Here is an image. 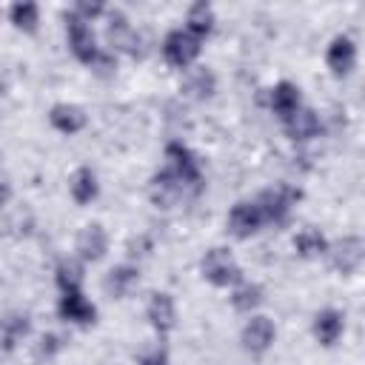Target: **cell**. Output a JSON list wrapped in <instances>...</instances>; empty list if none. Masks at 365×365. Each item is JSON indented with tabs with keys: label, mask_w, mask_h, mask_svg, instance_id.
I'll return each mask as SVG.
<instances>
[{
	"label": "cell",
	"mask_w": 365,
	"mask_h": 365,
	"mask_svg": "<svg viewBox=\"0 0 365 365\" xmlns=\"http://www.w3.org/2000/svg\"><path fill=\"white\" fill-rule=\"evenodd\" d=\"M262 225H265V220H262V214H259V208H257L254 200H242V202H237V205L228 211V231H231L237 240L254 237Z\"/></svg>",
	"instance_id": "8992f818"
},
{
	"label": "cell",
	"mask_w": 365,
	"mask_h": 365,
	"mask_svg": "<svg viewBox=\"0 0 365 365\" xmlns=\"http://www.w3.org/2000/svg\"><path fill=\"white\" fill-rule=\"evenodd\" d=\"M63 348V339L57 336V334H46L43 339H40V354L43 356H51V354H57Z\"/></svg>",
	"instance_id": "f1b7e54d"
},
{
	"label": "cell",
	"mask_w": 365,
	"mask_h": 365,
	"mask_svg": "<svg viewBox=\"0 0 365 365\" xmlns=\"http://www.w3.org/2000/svg\"><path fill=\"white\" fill-rule=\"evenodd\" d=\"M145 317H148V322H151V328H154L157 334H168V331L174 328V319H177L171 294H163V291L151 294V299H148V305H145Z\"/></svg>",
	"instance_id": "4fadbf2b"
},
{
	"label": "cell",
	"mask_w": 365,
	"mask_h": 365,
	"mask_svg": "<svg viewBox=\"0 0 365 365\" xmlns=\"http://www.w3.org/2000/svg\"><path fill=\"white\" fill-rule=\"evenodd\" d=\"M362 251H365V245H362L359 237H342V240L331 248V262H334L336 271L354 274V271L362 265Z\"/></svg>",
	"instance_id": "9a60e30c"
},
{
	"label": "cell",
	"mask_w": 365,
	"mask_h": 365,
	"mask_svg": "<svg viewBox=\"0 0 365 365\" xmlns=\"http://www.w3.org/2000/svg\"><path fill=\"white\" fill-rule=\"evenodd\" d=\"M57 311H60V317H63L66 322H74V325H91L94 317H97V308H94L91 299H86L83 288H77V291H63Z\"/></svg>",
	"instance_id": "52a82bcc"
},
{
	"label": "cell",
	"mask_w": 365,
	"mask_h": 365,
	"mask_svg": "<svg viewBox=\"0 0 365 365\" xmlns=\"http://www.w3.org/2000/svg\"><path fill=\"white\" fill-rule=\"evenodd\" d=\"M342 331H345V317L336 308H325L314 317V336H317L319 345L331 348L342 336Z\"/></svg>",
	"instance_id": "2e32d148"
},
{
	"label": "cell",
	"mask_w": 365,
	"mask_h": 365,
	"mask_svg": "<svg viewBox=\"0 0 365 365\" xmlns=\"http://www.w3.org/2000/svg\"><path fill=\"white\" fill-rule=\"evenodd\" d=\"M140 365H168V356H165V351H154V354L143 356Z\"/></svg>",
	"instance_id": "f546056e"
},
{
	"label": "cell",
	"mask_w": 365,
	"mask_h": 365,
	"mask_svg": "<svg viewBox=\"0 0 365 365\" xmlns=\"http://www.w3.org/2000/svg\"><path fill=\"white\" fill-rule=\"evenodd\" d=\"M325 63L336 77H348L356 66V43L348 34H336L325 51Z\"/></svg>",
	"instance_id": "ba28073f"
},
{
	"label": "cell",
	"mask_w": 365,
	"mask_h": 365,
	"mask_svg": "<svg viewBox=\"0 0 365 365\" xmlns=\"http://www.w3.org/2000/svg\"><path fill=\"white\" fill-rule=\"evenodd\" d=\"M108 46L114 51H125V54H134L140 51V34L134 31V26L128 23V17L123 11H111V20H108Z\"/></svg>",
	"instance_id": "9c48e42d"
},
{
	"label": "cell",
	"mask_w": 365,
	"mask_h": 365,
	"mask_svg": "<svg viewBox=\"0 0 365 365\" xmlns=\"http://www.w3.org/2000/svg\"><path fill=\"white\" fill-rule=\"evenodd\" d=\"M274 336H277L274 322H271L268 317H259V314L251 317V319L245 322V328H242V345H245V351H251V354H265V351L271 348Z\"/></svg>",
	"instance_id": "7c38bea8"
},
{
	"label": "cell",
	"mask_w": 365,
	"mask_h": 365,
	"mask_svg": "<svg viewBox=\"0 0 365 365\" xmlns=\"http://www.w3.org/2000/svg\"><path fill=\"white\" fill-rule=\"evenodd\" d=\"M9 197H11V188H9V182H0V208L9 202Z\"/></svg>",
	"instance_id": "4dcf8cb0"
},
{
	"label": "cell",
	"mask_w": 365,
	"mask_h": 365,
	"mask_svg": "<svg viewBox=\"0 0 365 365\" xmlns=\"http://www.w3.org/2000/svg\"><path fill=\"white\" fill-rule=\"evenodd\" d=\"M259 302H262V288L257 282H242L231 294V305L237 311H245V314H251L254 308H259Z\"/></svg>",
	"instance_id": "484cf974"
},
{
	"label": "cell",
	"mask_w": 365,
	"mask_h": 365,
	"mask_svg": "<svg viewBox=\"0 0 365 365\" xmlns=\"http://www.w3.org/2000/svg\"><path fill=\"white\" fill-rule=\"evenodd\" d=\"M54 279H57L60 294H63V291H77V288L83 285V271H80V265H74V262H60Z\"/></svg>",
	"instance_id": "4316f807"
},
{
	"label": "cell",
	"mask_w": 365,
	"mask_h": 365,
	"mask_svg": "<svg viewBox=\"0 0 365 365\" xmlns=\"http://www.w3.org/2000/svg\"><path fill=\"white\" fill-rule=\"evenodd\" d=\"M9 17H11V23H14L20 31L34 34V31H37V23H40V6H37V3H29V0H20V3H14V6L9 9Z\"/></svg>",
	"instance_id": "d4e9b609"
},
{
	"label": "cell",
	"mask_w": 365,
	"mask_h": 365,
	"mask_svg": "<svg viewBox=\"0 0 365 365\" xmlns=\"http://www.w3.org/2000/svg\"><path fill=\"white\" fill-rule=\"evenodd\" d=\"M31 322L26 314H9L0 317V354H11L23 336H29Z\"/></svg>",
	"instance_id": "e0dca14e"
},
{
	"label": "cell",
	"mask_w": 365,
	"mask_h": 365,
	"mask_svg": "<svg viewBox=\"0 0 365 365\" xmlns=\"http://www.w3.org/2000/svg\"><path fill=\"white\" fill-rule=\"evenodd\" d=\"M103 11H106V6H103V3H77V6L71 9V14H74V17H80L83 23H91V20H94V17H100Z\"/></svg>",
	"instance_id": "83f0119b"
},
{
	"label": "cell",
	"mask_w": 365,
	"mask_h": 365,
	"mask_svg": "<svg viewBox=\"0 0 365 365\" xmlns=\"http://www.w3.org/2000/svg\"><path fill=\"white\" fill-rule=\"evenodd\" d=\"M297 108H299V88H297L294 83H288V80L277 83V86L271 88V111H274L279 120H288Z\"/></svg>",
	"instance_id": "ac0fdd59"
},
{
	"label": "cell",
	"mask_w": 365,
	"mask_h": 365,
	"mask_svg": "<svg viewBox=\"0 0 365 365\" xmlns=\"http://www.w3.org/2000/svg\"><path fill=\"white\" fill-rule=\"evenodd\" d=\"M200 40L194 37V34H188L185 29H174V31H168L165 34V40H163V54H165V60L171 63V66H177V68H188L197 57H200Z\"/></svg>",
	"instance_id": "277c9868"
},
{
	"label": "cell",
	"mask_w": 365,
	"mask_h": 365,
	"mask_svg": "<svg viewBox=\"0 0 365 365\" xmlns=\"http://www.w3.org/2000/svg\"><path fill=\"white\" fill-rule=\"evenodd\" d=\"M140 282V271H137V265H114L108 274H106V291L111 294V297H125L134 285Z\"/></svg>",
	"instance_id": "7402d4cb"
},
{
	"label": "cell",
	"mask_w": 365,
	"mask_h": 365,
	"mask_svg": "<svg viewBox=\"0 0 365 365\" xmlns=\"http://www.w3.org/2000/svg\"><path fill=\"white\" fill-rule=\"evenodd\" d=\"M48 123L60 131V134H77V131H83L86 128V123H88V117H86V111L80 108V106H74V103H57V106H51V111H48Z\"/></svg>",
	"instance_id": "5bb4252c"
},
{
	"label": "cell",
	"mask_w": 365,
	"mask_h": 365,
	"mask_svg": "<svg viewBox=\"0 0 365 365\" xmlns=\"http://www.w3.org/2000/svg\"><path fill=\"white\" fill-rule=\"evenodd\" d=\"M106 251H108V234H106V228L100 222L83 225L80 234H77V254H80V259L100 262L106 257Z\"/></svg>",
	"instance_id": "30bf717a"
},
{
	"label": "cell",
	"mask_w": 365,
	"mask_h": 365,
	"mask_svg": "<svg viewBox=\"0 0 365 365\" xmlns=\"http://www.w3.org/2000/svg\"><path fill=\"white\" fill-rule=\"evenodd\" d=\"M182 91L188 97H194V100H208L217 91V77L208 68H191L185 83H182Z\"/></svg>",
	"instance_id": "603a6c76"
},
{
	"label": "cell",
	"mask_w": 365,
	"mask_h": 365,
	"mask_svg": "<svg viewBox=\"0 0 365 365\" xmlns=\"http://www.w3.org/2000/svg\"><path fill=\"white\" fill-rule=\"evenodd\" d=\"M165 160H168V171L191 191H200L202 188V168H200V160L194 157V151L182 143H168L165 145Z\"/></svg>",
	"instance_id": "6da1fadb"
},
{
	"label": "cell",
	"mask_w": 365,
	"mask_h": 365,
	"mask_svg": "<svg viewBox=\"0 0 365 365\" xmlns=\"http://www.w3.org/2000/svg\"><path fill=\"white\" fill-rule=\"evenodd\" d=\"M297 200H299V191H297V188L277 185V188L262 191L254 202H257V208H259V214H262V220H265V222H282V220L288 217V211H291V205H294Z\"/></svg>",
	"instance_id": "5b68a950"
},
{
	"label": "cell",
	"mask_w": 365,
	"mask_h": 365,
	"mask_svg": "<svg viewBox=\"0 0 365 365\" xmlns=\"http://www.w3.org/2000/svg\"><path fill=\"white\" fill-rule=\"evenodd\" d=\"M214 23H217V17H214L211 3H194L188 9V14H185V31L194 34L197 40L208 37L214 31Z\"/></svg>",
	"instance_id": "ffe728a7"
},
{
	"label": "cell",
	"mask_w": 365,
	"mask_h": 365,
	"mask_svg": "<svg viewBox=\"0 0 365 365\" xmlns=\"http://www.w3.org/2000/svg\"><path fill=\"white\" fill-rule=\"evenodd\" d=\"M182 194H185V185H182L168 168H163L160 174L151 177L148 197H151V202H154L157 208H171V205H177V200H180Z\"/></svg>",
	"instance_id": "8fae6325"
},
{
	"label": "cell",
	"mask_w": 365,
	"mask_h": 365,
	"mask_svg": "<svg viewBox=\"0 0 365 365\" xmlns=\"http://www.w3.org/2000/svg\"><path fill=\"white\" fill-rule=\"evenodd\" d=\"M200 268H202V277L217 288H228V285L240 282V277H242V271H240V265L228 248H211L202 257Z\"/></svg>",
	"instance_id": "7a4b0ae2"
},
{
	"label": "cell",
	"mask_w": 365,
	"mask_h": 365,
	"mask_svg": "<svg viewBox=\"0 0 365 365\" xmlns=\"http://www.w3.org/2000/svg\"><path fill=\"white\" fill-rule=\"evenodd\" d=\"M68 191H71V197H74V202H80V205H86V202H91L94 197H97V191H100V185H97V174L91 171V168H77L71 177H68Z\"/></svg>",
	"instance_id": "44dd1931"
},
{
	"label": "cell",
	"mask_w": 365,
	"mask_h": 365,
	"mask_svg": "<svg viewBox=\"0 0 365 365\" xmlns=\"http://www.w3.org/2000/svg\"><path fill=\"white\" fill-rule=\"evenodd\" d=\"M294 251L299 257H305V259H317V257H322L328 251V242H325V237L317 228H302L294 237Z\"/></svg>",
	"instance_id": "cb8c5ba5"
},
{
	"label": "cell",
	"mask_w": 365,
	"mask_h": 365,
	"mask_svg": "<svg viewBox=\"0 0 365 365\" xmlns=\"http://www.w3.org/2000/svg\"><path fill=\"white\" fill-rule=\"evenodd\" d=\"M66 37H68V48L71 54L86 63V66H94L97 57H100V48H97V40H94V31L88 23H83L80 17H74L71 11L66 14Z\"/></svg>",
	"instance_id": "3957f363"
},
{
	"label": "cell",
	"mask_w": 365,
	"mask_h": 365,
	"mask_svg": "<svg viewBox=\"0 0 365 365\" xmlns=\"http://www.w3.org/2000/svg\"><path fill=\"white\" fill-rule=\"evenodd\" d=\"M285 128H288V137L291 140H311L319 134V117L314 108H297L288 120H285Z\"/></svg>",
	"instance_id": "d6986e66"
}]
</instances>
